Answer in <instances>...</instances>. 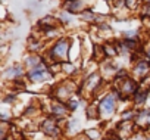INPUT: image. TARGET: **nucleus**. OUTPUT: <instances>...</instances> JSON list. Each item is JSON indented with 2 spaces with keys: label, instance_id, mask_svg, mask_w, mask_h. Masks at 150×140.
<instances>
[{
  "label": "nucleus",
  "instance_id": "nucleus-1",
  "mask_svg": "<svg viewBox=\"0 0 150 140\" xmlns=\"http://www.w3.org/2000/svg\"><path fill=\"white\" fill-rule=\"evenodd\" d=\"M66 53H68V41H66V40H60V41L56 44V47L53 49V55H54L56 58L65 59V58H66Z\"/></svg>",
  "mask_w": 150,
  "mask_h": 140
},
{
  "label": "nucleus",
  "instance_id": "nucleus-2",
  "mask_svg": "<svg viewBox=\"0 0 150 140\" xmlns=\"http://www.w3.org/2000/svg\"><path fill=\"white\" fill-rule=\"evenodd\" d=\"M113 106H115V100H113V96H108L106 99H103L102 105H100V111L102 114H112L113 112Z\"/></svg>",
  "mask_w": 150,
  "mask_h": 140
},
{
  "label": "nucleus",
  "instance_id": "nucleus-3",
  "mask_svg": "<svg viewBox=\"0 0 150 140\" xmlns=\"http://www.w3.org/2000/svg\"><path fill=\"white\" fill-rule=\"evenodd\" d=\"M47 72H46V68L44 66H38V68H34L33 71L30 72V78L33 81H40V80H44L47 78Z\"/></svg>",
  "mask_w": 150,
  "mask_h": 140
},
{
  "label": "nucleus",
  "instance_id": "nucleus-4",
  "mask_svg": "<svg viewBox=\"0 0 150 140\" xmlns=\"http://www.w3.org/2000/svg\"><path fill=\"white\" fill-rule=\"evenodd\" d=\"M44 131L49 133V134H56L57 133V128H56V125H54V122L52 119H47L44 122Z\"/></svg>",
  "mask_w": 150,
  "mask_h": 140
},
{
  "label": "nucleus",
  "instance_id": "nucleus-5",
  "mask_svg": "<svg viewBox=\"0 0 150 140\" xmlns=\"http://www.w3.org/2000/svg\"><path fill=\"white\" fill-rule=\"evenodd\" d=\"M146 69H147V63H146V62H141V63L137 66V72L143 75V74L146 72Z\"/></svg>",
  "mask_w": 150,
  "mask_h": 140
}]
</instances>
